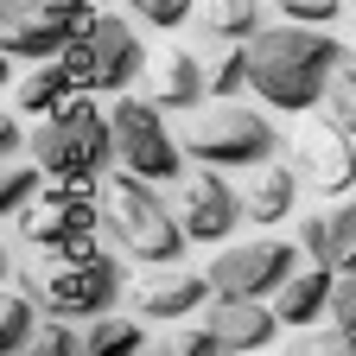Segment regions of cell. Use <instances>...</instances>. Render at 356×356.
I'll return each mask as SVG.
<instances>
[{
    "label": "cell",
    "mask_w": 356,
    "mask_h": 356,
    "mask_svg": "<svg viewBox=\"0 0 356 356\" xmlns=\"http://www.w3.org/2000/svg\"><path fill=\"white\" fill-rule=\"evenodd\" d=\"M248 64H254V96L267 108L305 115V108L325 102V89H331V76L343 64V44L325 26L286 19V26H261L248 38Z\"/></svg>",
    "instance_id": "cell-1"
},
{
    "label": "cell",
    "mask_w": 356,
    "mask_h": 356,
    "mask_svg": "<svg viewBox=\"0 0 356 356\" xmlns=\"http://www.w3.org/2000/svg\"><path fill=\"white\" fill-rule=\"evenodd\" d=\"M102 229L115 236V248L121 254H134V261H153V267H172V261H185V242H191V229H185V216H178L165 197H159V185L153 178H140V172H115V178H102Z\"/></svg>",
    "instance_id": "cell-2"
},
{
    "label": "cell",
    "mask_w": 356,
    "mask_h": 356,
    "mask_svg": "<svg viewBox=\"0 0 356 356\" xmlns=\"http://www.w3.org/2000/svg\"><path fill=\"white\" fill-rule=\"evenodd\" d=\"M19 286L44 305V312H64V318H96V312H115V299L127 293V267L83 242V248H44V261L19 267Z\"/></svg>",
    "instance_id": "cell-3"
},
{
    "label": "cell",
    "mask_w": 356,
    "mask_h": 356,
    "mask_svg": "<svg viewBox=\"0 0 356 356\" xmlns=\"http://www.w3.org/2000/svg\"><path fill=\"white\" fill-rule=\"evenodd\" d=\"M26 153L51 172V178H64V185H96V178L108 172V159H115V121H108L102 102L70 96L64 108L38 115Z\"/></svg>",
    "instance_id": "cell-4"
},
{
    "label": "cell",
    "mask_w": 356,
    "mask_h": 356,
    "mask_svg": "<svg viewBox=\"0 0 356 356\" xmlns=\"http://www.w3.org/2000/svg\"><path fill=\"white\" fill-rule=\"evenodd\" d=\"M178 140L204 165H267L280 147V127L261 108H242L236 96H210V108H178Z\"/></svg>",
    "instance_id": "cell-5"
},
{
    "label": "cell",
    "mask_w": 356,
    "mask_h": 356,
    "mask_svg": "<svg viewBox=\"0 0 356 356\" xmlns=\"http://www.w3.org/2000/svg\"><path fill=\"white\" fill-rule=\"evenodd\" d=\"M108 121H115V159L127 172L153 178V185H172V178L185 172L191 153H185V140H178V127H165V108L153 96H127L121 89Z\"/></svg>",
    "instance_id": "cell-6"
},
{
    "label": "cell",
    "mask_w": 356,
    "mask_h": 356,
    "mask_svg": "<svg viewBox=\"0 0 356 356\" xmlns=\"http://www.w3.org/2000/svg\"><path fill=\"white\" fill-rule=\"evenodd\" d=\"M0 7H7V38H0L7 64L13 58H32V64L70 58L89 19H96V0H0Z\"/></svg>",
    "instance_id": "cell-7"
},
{
    "label": "cell",
    "mask_w": 356,
    "mask_h": 356,
    "mask_svg": "<svg viewBox=\"0 0 356 356\" xmlns=\"http://www.w3.org/2000/svg\"><path fill=\"white\" fill-rule=\"evenodd\" d=\"M96 229H102V191L64 185V178H51L32 210H19V242L32 254H44V248H83Z\"/></svg>",
    "instance_id": "cell-8"
},
{
    "label": "cell",
    "mask_w": 356,
    "mask_h": 356,
    "mask_svg": "<svg viewBox=\"0 0 356 356\" xmlns=\"http://www.w3.org/2000/svg\"><path fill=\"white\" fill-rule=\"evenodd\" d=\"M299 242H274V236H261V242H236V248H222L204 274H210V293L222 299H274L293 274H299Z\"/></svg>",
    "instance_id": "cell-9"
},
{
    "label": "cell",
    "mask_w": 356,
    "mask_h": 356,
    "mask_svg": "<svg viewBox=\"0 0 356 356\" xmlns=\"http://www.w3.org/2000/svg\"><path fill=\"white\" fill-rule=\"evenodd\" d=\"M76 70H83V89H121L147 76V44H140V26L121 19V13H96L76 44Z\"/></svg>",
    "instance_id": "cell-10"
},
{
    "label": "cell",
    "mask_w": 356,
    "mask_h": 356,
    "mask_svg": "<svg viewBox=\"0 0 356 356\" xmlns=\"http://www.w3.org/2000/svg\"><path fill=\"white\" fill-rule=\"evenodd\" d=\"M293 159H299V178H305L318 197H343V191L356 185V134L337 127L331 115L305 121V127L293 134Z\"/></svg>",
    "instance_id": "cell-11"
},
{
    "label": "cell",
    "mask_w": 356,
    "mask_h": 356,
    "mask_svg": "<svg viewBox=\"0 0 356 356\" xmlns=\"http://www.w3.org/2000/svg\"><path fill=\"white\" fill-rule=\"evenodd\" d=\"M178 216H185L191 242H229L236 222L248 216L242 191H229V178H222V165H204L185 178V197H178Z\"/></svg>",
    "instance_id": "cell-12"
},
{
    "label": "cell",
    "mask_w": 356,
    "mask_h": 356,
    "mask_svg": "<svg viewBox=\"0 0 356 356\" xmlns=\"http://www.w3.org/2000/svg\"><path fill=\"white\" fill-rule=\"evenodd\" d=\"M204 325L216 331L222 350H267L286 318H280V305H267V299H222L216 293V305L204 312Z\"/></svg>",
    "instance_id": "cell-13"
},
{
    "label": "cell",
    "mask_w": 356,
    "mask_h": 356,
    "mask_svg": "<svg viewBox=\"0 0 356 356\" xmlns=\"http://www.w3.org/2000/svg\"><path fill=\"white\" fill-rule=\"evenodd\" d=\"M204 293H210V274H191V267H159V274L134 293V312H140L147 325H172V318H191V312L204 305Z\"/></svg>",
    "instance_id": "cell-14"
},
{
    "label": "cell",
    "mask_w": 356,
    "mask_h": 356,
    "mask_svg": "<svg viewBox=\"0 0 356 356\" xmlns=\"http://www.w3.org/2000/svg\"><path fill=\"white\" fill-rule=\"evenodd\" d=\"M147 96L159 108H197L210 96V64H197V51H185V44H172L165 58L147 64Z\"/></svg>",
    "instance_id": "cell-15"
},
{
    "label": "cell",
    "mask_w": 356,
    "mask_h": 356,
    "mask_svg": "<svg viewBox=\"0 0 356 356\" xmlns=\"http://www.w3.org/2000/svg\"><path fill=\"white\" fill-rule=\"evenodd\" d=\"M76 89H83L76 58H44V64H32V70L19 76L13 108H19V115H51V108H64V102L76 96Z\"/></svg>",
    "instance_id": "cell-16"
},
{
    "label": "cell",
    "mask_w": 356,
    "mask_h": 356,
    "mask_svg": "<svg viewBox=\"0 0 356 356\" xmlns=\"http://www.w3.org/2000/svg\"><path fill=\"white\" fill-rule=\"evenodd\" d=\"M331 286H337V267L331 261H312L305 274H293L280 293H274V305H280V318L286 325H318V318H331Z\"/></svg>",
    "instance_id": "cell-17"
},
{
    "label": "cell",
    "mask_w": 356,
    "mask_h": 356,
    "mask_svg": "<svg viewBox=\"0 0 356 356\" xmlns=\"http://www.w3.org/2000/svg\"><path fill=\"white\" fill-rule=\"evenodd\" d=\"M293 197H299V172L293 165H254V178H248V191H242V204H248V222H280V216H293Z\"/></svg>",
    "instance_id": "cell-18"
},
{
    "label": "cell",
    "mask_w": 356,
    "mask_h": 356,
    "mask_svg": "<svg viewBox=\"0 0 356 356\" xmlns=\"http://www.w3.org/2000/svg\"><path fill=\"white\" fill-rule=\"evenodd\" d=\"M83 350L89 356L147 350V318H140V312H96V318H83Z\"/></svg>",
    "instance_id": "cell-19"
},
{
    "label": "cell",
    "mask_w": 356,
    "mask_h": 356,
    "mask_svg": "<svg viewBox=\"0 0 356 356\" xmlns=\"http://www.w3.org/2000/svg\"><path fill=\"white\" fill-rule=\"evenodd\" d=\"M38 318H44V305L19 286H7V299H0V356H26L32 350V331H38Z\"/></svg>",
    "instance_id": "cell-20"
},
{
    "label": "cell",
    "mask_w": 356,
    "mask_h": 356,
    "mask_svg": "<svg viewBox=\"0 0 356 356\" xmlns=\"http://www.w3.org/2000/svg\"><path fill=\"white\" fill-rule=\"evenodd\" d=\"M44 178H51V172H44L38 159H7V172H0V210H7V216H19V210H32L38 197H44Z\"/></svg>",
    "instance_id": "cell-21"
},
{
    "label": "cell",
    "mask_w": 356,
    "mask_h": 356,
    "mask_svg": "<svg viewBox=\"0 0 356 356\" xmlns=\"http://www.w3.org/2000/svg\"><path fill=\"white\" fill-rule=\"evenodd\" d=\"M261 26H267V19H261V0H210V7H204V32H210V38L248 44Z\"/></svg>",
    "instance_id": "cell-22"
},
{
    "label": "cell",
    "mask_w": 356,
    "mask_h": 356,
    "mask_svg": "<svg viewBox=\"0 0 356 356\" xmlns=\"http://www.w3.org/2000/svg\"><path fill=\"white\" fill-rule=\"evenodd\" d=\"M242 89H254L248 44H236V38H216V58H210V96H242Z\"/></svg>",
    "instance_id": "cell-23"
},
{
    "label": "cell",
    "mask_w": 356,
    "mask_h": 356,
    "mask_svg": "<svg viewBox=\"0 0 356 356\" xmlns=\"http://www.w3.org/2000/svg\"><path fill=\"white\" fill-rule=\"evenodd\" d=\"M70 350H83V331L64 318V312H44L38 331H32V356H70Z\"/></svg>",
    "instance_id": "cell-24"
},
{
    "label": "cell",
    "mask_w": 356,
    "mask_h": 356,
    "mask_svg": "<svg viewBox=\"0 0 356 356\" xmlns=\"http://www.w3.org/2000/svg\"><path fill=\"white\" fill-rule=\"evenodd\" d=\"M331 267H356V197L350 191L331 204Z\"/></svg>",
    "instance_id": "cell-25"
},
{
    "label": "cell",
    "mask_w": 356,
    "mask_h": 356,
    "mask_svg": "<svg viewBox=\"0 0 356 356\" xmlns=\"http://www.w3.org/2000/svg\"><path fill=\"white\" fill-rule=\"evenodd\" d=\"M337 127H350L356 134V64H337V76H331V89H325V102H318Z\"/></svg>",
    "instance_id": "cell-26"
},
{
    "label": "cell",
    "mask_w": 356,
    "mask_h": 356,
    "mask_svg": "<svg viewBox=\"0 0 356 356\" xmlns=\"http://www.w3.org/2000/svg\"><path fill=\"white\" fill-rule=\"evenodd\" d=\"M127 7H134V19H140V26L172 32V26H185V19L197 13V0H127Z\"/></svg>",
    "instance_id": "cell-27"
},
{
    "label": "cell",
    "mask_w": 356,
    "mask_h": 356,
    "mask_svg": "<svg viewBox=\"0 0 356 356\" xmlns=\"http://www.w3.org/2000/svg\"><path fill=\"white\" fill-rule=\"evenodd\" d=\"M299 248H305L312 261H331V210H305V222H299Z\"/></svg>",
    "instance_id": "cell-28"
},
{
    "label": "cell",
    "mask_w": 356,
    "mask_h": 356,
    "mask_svg": "<svg viewBox=\"0 0 356 356\" xmlns=\"http://www.w3.org/2000/svg\"><path fill=\"white\" fill-rule=\"evenodd\" d=\"M331 325L356 331V267H337V286H331Z\"/></svg>",
    "instance_id": "cell-29"
},
{
    "label": "cell",
    "mask_w": 356,
    "mask_h": 356,
    "mask_svg": "<svg viewBox=\"0 0 356 356\" xmlns=\"http://www.w3.org/2000/svg\"><path fill=\"white\" fill-rule=\"evenodd\" d=\"M274 7L286 13V19H305V26H331L343 7H337V0H274Z\"/></svg>",
    "instance_id": "cell-30"
},
{
    "label": "cell",
    "mask_w": 356,
    "mask_h": 356,
    "mask_svg": "<svg viewBox=\"0 0 356 356\" xmlns=\"http://www.w3.org/2000/svg\"><path fill=\"white\" fill-rule=\"evenodd\" d=\"M312 350H331V356H356V331L331 325V331H318V337H312Z\"/></svg>",
    "instance_id": "cell-31"
},
{
    "label": "cell",
    "mask_w": 356,
    "mask_h": 356,
    "mask_svg": "<svg viewBox=\"0 0 356 356\" xmlns=\"http://www.w3.org/2000/svg\"><path fill=\"white\" fill-rule=\"evenodd\" d=\"M26 140H32V134L19 127V108H13V115H7V127H0V153H7V159H13V153H19Z\"/></svg>",
    "instance_id": "cell-32"
},
{
    "label": "cell",
    "mask_w": 356,
    "mask_h": 356,
    "mask_svg": "<svg viewBox=\"0 0 356 356\" xmlns=\"http://www.w3.org/2000/svg\"><path fill=\"white\" fill-rule=\"evenodd\" d=\"M96 7H102V0H96Z\"/></svg>",
    "instance_id": "cell-33"
}]
</instances>
